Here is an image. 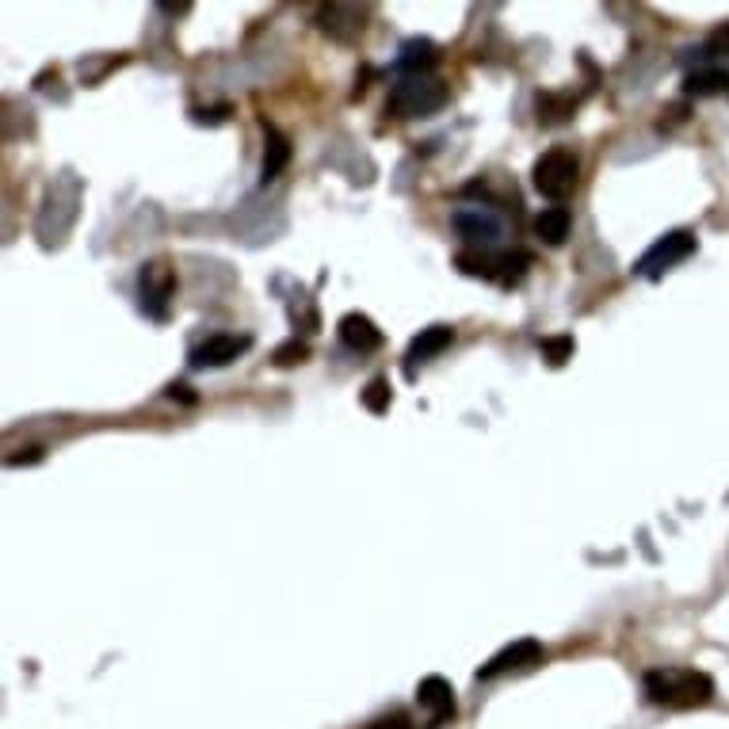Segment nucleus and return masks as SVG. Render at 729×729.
Instances as JSON below:
<instances>
[{"mask_svg":"<svg viewBox=\"0 0 729 729\" xmlns=\"http://www.w3.org/2000/svg\"><path fill=\"white\" fill-rule=\"evenodd\" d=\"M646 699L676 710L707 707L715 699V680L695 669H657L646 672Z\"/></svg>","mask_w":729,"mask_h":729,"instance_id":"nucleus-1","label":"nucleus"},{"mask_svg":"<svg viewBox=\"0 0 729 729\" xmlns=\"http://www.w3.org/2000/svg\"><path fill=\"white\" fill-rule=\"evenodd\" d=\"M263 134H268V149H263V168H260V180L271 183L279 172L287 168V161H291V142L283 138V134L276 131V126L263 123Z\"/></svg>","mask_w":729,"mask_h":729,"instance_id":"nucleus-15","label":"nucleus"},{"mask_svg":"<svg viewBox=\"0 0 729 729\" xmlns=\"http://www.w3.org/2000/svg\"><path fill=\"white\" fill-rule=\"evenodd\" d=\"M447 100H451V88L439 77H402L390 88L386 111H394L397 119H428L439 108H447Z\"/></svg>","mask_w":729,"mask_h":729,"instance_id":"nucleus-3","label":"nucleus"},{"mask_svg":"<svg viewBox=\"0 0 729 729\" xmlns=\"http://www.w3.org/2000/svg\"><path fill=\"white\" fill-rule=\"evenodd\" d=\"M416 703L431 715V729L444 726L447 718H455V687L444 676H424L416 684Z\"/></svg>","mask_w":729,"mask_h":729,"instance_id":"nucleus-10","label":"nucleus"},{"mask_svg":"<svg viewBox=\"0 0 729 729\" xmlns=\"http://www.w3.org/2000/svg\"><path fill=\"white\" fill-rule=\"evenodd\" d=\"M576 344L573 336H550V340H542V356L550 359V367H562L565 359H573Z\"/></svg>","mask_w":729,"mask_h":729,"instance_id":"nucleus-20","label":"nucleus"},{"mask_svg":"<svg viewBox=\"0 0 729 729\" xmlns=\"http://www.w3.org/2000/svg\"><path fill=\"white\" fill-rule=\"evenodd\" d=\"M569 226H573V218H569V211H565V206H542V211H539V218H535V234H539L542 242H547L550 248L565 245Z\"/></svg>","mask_w":729,"mask_h":729,"instance_id":"nucleus-14","label":"nucleus"},{"mask_svg":"<svg viewBox=\"0 0 729 729\" xmlns=\"http://www.w3.org/2000/svg\"><path fill=\"white\" fill-rule=\"evenodd\" d=\"M27 462H43V447H27V455H8V467H27Z\"/></svg>","mask_w":729,"mask_h":729,"instance_id":"nucleus-21","label":"nucleus"},{"mask_svg":"<svg viewBox=\"0 0 729 729\" xmlns=\"http://www.w3.org/2000/svg\"><path fill=\"white\" fill-rule=\"evenodd\" d=\"M542 661V642H535V638H519V642L504 646L501 653H493L489 661L478 669V680H493L501 676V672H516V669H531V664Z\"/></svg>","mask_w":729,"mask_h":729,"instance_id":"nucleus-9","label":"nucleus"},{"mask_svg":"<svg viewBox=\"0 0 729 729\" xmlns=\"http://www.w3.org/2000/svg\"><path fill=\"white\" fill-rule=\"evenodd\" d=\"M336 333H340V340L348 344L351 351H359V356H371V351L382 348V328L367 314H344Z\"/></svg>","mask_w":729,"mask_h":729,"instance_id":"nucleus-12","label":"nucleus"},{"mask_svg":"<svg viewBox=\"0 0 729 729\" xmlns=\"http://www.w3.org/2000/svg\"><path fill=\"white\" fill-rule=\"evenodd\" d=\"M707 51H710V54H729V27H722L715 38H710Z\"/></svg>","mask_w":729,"mask_h":729,"instance_id":"nucleus-23","label":"nucleus"},{"mask_svg":"<svg viewBox=\"0 0 729 729\" xmlns=\"http://www.w3.org/2000/svg\"><path fill=\"white\" fill-rule=\"evenodd\" d=\"M168 397H180V402L195 405V394H191V386H183V382H172V386H168Z\"/></svg>","mask_w":729,"mask_h":729,"instance_id":"nucleus-24","label":"nucleus"},{"mask_svg":"<svg viewBox=\"0 0 729 729\" xmlns=\"http://www.w3.org/2000/svg\"><path fill=\"white\" fill-rule=\"evenodd\" d=\"M367 729H413V722H408L405 715H390V718H379V722L367 726Z\"/></svg>","mask_w":729,"mask_h":729,"instance_id":"nucleus-22","label":"nucleus"},{"mask_svg":"<svg viewBox=\"0 0 729 729\" xmlns=\"http://www.w3.org/2000/svg\"><path fill=\"white\" fill-rule=\"evenodd\" d=\"M451 344H455V328H447V325L420 328V336H413V344H408V351H405V374H413L416 363H428V359L444 356Z\"/></svg>","mask_w":729,"mask_h":729,"instance_id":"nucleus-11","label":"nucleus"},{"mask_svg":"<svg viewBox=\"0 0 729 729\" xmlns=\"http://www.w3.org/2000/svg\"><path fill=\"white\" fill-rule=\"evenodd\" d=\"M695 248H699V242H695L692 229H672V234L657 237V242L649 245L642 256H638L635 276H642V279H661L664 271H672L676 263H684L687 256L695 253Z\"/></svg>","mask_w":729,"mask_h":729,"instance_id":"nucleus-5","label":"nucleus"},{"mask_svg":"<svg viewBox=\"0 0 729 729\" xmlns=\"http://www.w3.org/2000/svg\"><path fill=\"white\" fill-rule=\"evenodd\" d=\"M310 359V344L306 340H299V336H291L287 344H279L276 348V356H271V363L279 367V371H291V367H299V363H306Z\"/></svg>","mask_w":729,"mask_h":729,"instance_id":"nucleus-17","label":"nucleus"},{"mask_svg":"<svg viewBox=\"0 0 729 729\" xmlns=\"http://www.w3.org/2000/svg\"><path fill=\"white\" fill-rule=\"evenodd\" d=\"M176 291V276L165 260H154L142 268L138 276V294H142V314H149L154 322H165L168 317V299Z\"/></svg>","mask_w":729,"mask_h":729,"instance_id":"nucleus-7","label":"nucleus"},{"mask_svg":"<svg viewBox=\"0 0 729 729\" xmlns=\"http://www.w3.org/2000/svg\"><path fill=\"white\" fill-rule=\"evenodd\" d=\"M451 226L459 237H467V242L482 245V248H493L501 245V237L508 234L504 229V218L493 211V206H482V203H467L459 206V211L451 214Z\"/></svg>","mask_w":729,"mask_h":729,"instance_id":"nucleus-6","label":"nucleus"},{"mask_svg":"<svg viewBox=\"0 0 729 729\" xmlns=\"http://www.w3.org/2000/svg\"><path fill=\"white\" fill-rule=\"evenodd\" d=\"M576 100H558V96H539V123L547 126H558V123H569V115H573Z\"/></svg>","mask_w":729,"mask_h":729,"instance_id":"nucleus-18","label":"nucleus"},{"mask_svg":"<svg viewBox=\"0 0 729 729\" xmlns=\"http://www.w3.org/2000/svg\"><path fill=\"white\" fill-rule=\"evenodd\" d=\"M455 263L470 279H485V283L496 287H519L527 268L535 263V256L527 248H501V253H493V248H462L455 256Z\"/></svg>","mask_w":729,"mask_h":729,"instance_id":"nucleus-2","label":"nucleus"},{"mask_svg":"<svg viewBox=\"0 0 729 729\" xmlns=\"http://www.w3.org/2000/svg\"><path fill=\"white\" fill-rule=\"evenodd\" d=\"M439 66V46L431 38H408L397 51V74L405 77H428Z\"/></svg>","mask_w":729,"mask_h":729,"instance_id":"nucleus-13","label":"nucleus"},{"mask_svg":"<svg viewBox=\"0 0 729 729\" xmlns=\"http://www.w3.org/2000/svg\"><path fill=\"white\" fill-rule=\"evenodd\" d=\"M687 96H722L729 92V69L707 66V69H692L684 81Z\"/></svg>","mask_w":729,"mask_h":729,"instance_id":"nucleus-16","label":"nucleus"},{"mask_svg":"<svg viewBox=\"0 0 729 729\" xmlns=\"http://www.w3.org/2000/svg\"><path fill=\"white\" fill-rule=\"evenodd\" d=\"M253 348V336H234V333H218V336H206L199 348H191L188 363L195 371H218V367H229L237 356Z\"/></svg>","mask_w":729,"mask_h":729,"instance_id":"nucleus-8","label":"nucleus"},{"mask_svg":"<svg viewBox=\"0 0 729 729\" xmlns=\"http://www.w3.org/2000/svg\"><path fill=\"white\" fill-rule=\"evenodd\" d=\"M576 172H581L576 154H569V149H547V154H542L531 168L535 191L547 195V199H554V203H562L565 195H573Z\"/></svg>","mask_w":729,"mask_h":729,"instance_id":"nucleus-4","label":"nucleus"},{"mask_svg":"<svg viewBox=\"0 0 729 729\" xmlns=\"http://www.w3.org/2000/svg\"><path fill=\"white\" fill-rule=\"evenodd\" d=\"M390 402H394V394H390V382L386 379H371L363 390V408L367 413H386Z\"/></svg>","mask_w":729,"mask_h":729,"instance_id":"nucleus-19","label":"nucleus"}]
</instances>
